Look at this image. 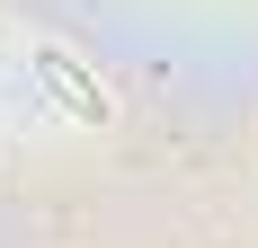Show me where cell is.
I'll return each instance as SVG.
<instances>
[{"mask_svg": "<svg viewBox=\"0 0 258 248\" xmlns=\"http://www.w3.org/2000/svg\"><path fill=\"white\" fill-rule=\"evenodd\" d=\"M36 71H45L53 89H62V98H72V115H80V124H116V106H107V89H89V80H80L72 62H62V53H36Z\"/></svg>", "mask_w": 258, "mask_h": 248, "instance_id": "obj_1", "label": "cell"}]
</instances>
